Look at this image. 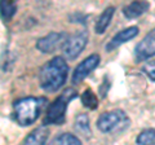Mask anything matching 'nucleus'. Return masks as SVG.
Instances as JSON below:
<instances>
[{
	"label": "nucleus",
	"mask_w": 155,
	"mask_h": 145,
	"mask_svg": "<svg viewBox=\"0 0 155 145\" xmlns=\"http://www.w3.org/2000/svg\"><path fill=\"white\" fill-rule=\"evenodd\" d=\"M109 88H110V80H107V75L104 78V83L102 86L100 87V95H101V97H105L106 93L109 92Z\"/></svg>",
	"instance_id": "nucleus-19"
},
{
	"label": "nucleus",
	"mask_w": 155,
	"mask_h": 145,
	"mask_svg": "<svg viewBox=\"0 0 155 145\" xmlns=\"http://www.w3.org/2000/svg\"><path fill=\"white\" fill-rule=\"evenodd\" d=\"M75 130L81 135L88 137L91 135V128H89V118L87 114H80L78 115L75 119Z\"/></svg>",
	"instance_id": "nucleus-14"
},
{
	"label": "nucleus",
	"mask_w": 155,
	"mask_h": 145,
	"mask_svg": "<svg viewBox=\"0 0 155 145\" xmlns=\"http://www.w3.org/2000/svg\"><path fill=\"white\" fill-rule=\"evenodd\" d=\"M100 60H101L100 55H97V53H93V55H91L87 57V59H84L75 67L74 72H72V83L79 84L80 82H83L87 76L100 65Z\"/></svg>",
	"instance_id": "nucleus-7"
},
{
	"label": "nucleus",
	"mask_w": 155,
	"mask_h": 145,
	"mask_svg": "<svg viewBox=\"0 0 155 145\" xmlns=\"http://www.w3.org/2000/svg\"><path fill=\"white\" fill-rule=\"evenodd\" d=\"M48 137H49V130L47 128V124H44L34 130L25 139V144H45Z\"/></svg>",
	"instance_id": "nucleus-12"
},
{
	"label": "nucleus",
	"mask_w": 155,
	"mask_h": 145,
	"mask_svg": "<svg viewBox=\"0 0 155 145\" xmlns=\"http://www.w3.org/2000/svg\"><path fill=\"white\" fill-rule=\"evenodd\" d=\"M115 13V8L114 7H107L105 11L101 13V16L98 17V20L96 22V26H94V31L96 34H104L106 31V29L109 27L111 20H113V16Z\"/></svg>",
	"instance_id": "nucleus-11"
},
{
	"label": "nucleus",
	"mask_w": 155,
	"mask_h": 145,
	"mask_svg": "<svg viewBox=\"0 0 155 145\" xmlns=\"http://www.w3.org/2000/svg\"><path fill=\"white\" fill-rule=\"evenodd\" d=\"M80 100L85 108H88L91 110H96L97 106H98V99L94 95V92L91 88H87L80 96Z\"/></svg>",
	"instance_id": "nucleus-13"
},
{
	"label": "nucleus",
	"mask_w": 155,
	"mask_h": 145,
	"mask_svg": "<svg viewBox=\"0 0 155 145\" xmlns=\"http://www.w3.org/2000/svg\"><path fill=\"white\" fill-rule=\"evenodd\" d=\"M137 34H138L137 26H130V27L124 29L122 31H119L118 34H115V35L111 38V40L106 44V51L107 52L114 51L115 48L120 47L122 44H124V43H127L128 40L133 39L134 36H137Z\"/></svg>",
	"instance_id": "nucleus-9"
},
{
	"label": "nucleus",
	"mask_w": 155,
	"mask_h": 145,
	"mask_svg": "<svg viewBox=\"0 0 155 145\" xmlns=\"http://www.w3.org/2000/svg\"><path fill=\"white\" fill-rule=\"evenodd\" d=\"M66 38V34L64 32H51L43 38H39L36 40L35 47L41 53H52L56 51V48L62 47Z\"/></svg>",
	"instance_id": "nucleus-8"
},
{
	"label": "nucleus",
	"mask_w": 155,
	"mask_h": 145,
	"mask_svg": "<svg viewBox=\"0 0 155 145\" xmlns=\"http://www.w3.org/2000/svg\"><path fill=\"white\" fill-rule=\"evenodd\" d=\"M47 103L44 97H23L17 100L13 104V112L14 119L19 126H30L39 118L43 108Z\"/></svg>",
	"instance_id": "nucleus-2"
},
{
	"label": "nucleus",
	"mask_w": 155,
	"mask_h": 145,
	"mask_svg": "<svg viewBox=\"0 0 155 145\" xmlns=\"http://www.w3.org/2000/svg\"><path fill=\"white\" fill-rule=\"evenodd\" d=\"M78 96L76 91L74 88H67L62 92L53 103L48 106L44 124H57L61 126L66 120V110L69 106L70 101L74 100Z\"/></svg>",
	"instance_id": "nucleus-3"
},
{
	"label": "nucleus",
	"mask_w": 155,
	"mask_h": 145,
	"mask_svg": "<svg viewBox=\"0 0 155 145\" xmlns=\"http://www.w3.org/2000/svg\"><path fill=\"white\" fill-rule=\"evenodd\" d=\"M96 124L102 133H116L124 131L130 124V119L123 110H111L101 114Z\"/></svg>",
	"instance_id": "nucleus-4"
},
{
	"label": "nucleus",
	"mask_w": 155,
	"mask_h": 145,
	"mask_svg": "<svg viewBox=\"0 0 155 145\" xmlns=\"http://www.w3.org/2000/svg\"><path fill=\"white\" fill-rule=\"evenodd\" d=\"M67 72H69V65L64 57H53L40 69L39 72L40 87L45 92H57L65 86Z\"/></svg>",
	"instance_id": "nucleus-1"
},
{
	"label": "nucleus",
	"mask_w": 155,
	"mask_h": 145,
	"mask_svg": "<svg viewBox=\"0 0 155 145\" xmlns=\"http://www.w3.org/2000/svg\"><path fill=\"white\" fill-rule=\"evenodd\" d=\"M142 71L147 75V78H149L150 80L155 82V61L149 62V64L145 65V66L142 67Z\"/></svg>",
	"instance_id": "nucleus-18"
},
{
	"label": "nucleus",
	"mask_w": 155,
	"mask_h": 145,
	"mask_svg": "<svg viewBox=\"0 0 155 145\" xmlns=\"http://www.w3.org/2000/svg\"><path fill=\"white\" fill-rule=\"evenodd\" d=\"M136 143L141 145H155V130L146 128L141 131V133L136 139Z\"/></svg>",
	"instance_id": "nucleus-16"
},
{
	"label": "nucleus",
	"mask_w": 155,
	"mask_h": 145,
	"mask_svg": "<svg viewBox=\"0 0 155 145\" xmlns=\"http://www.w3.org/2000/svg\"><path fill=\"white\" fill-rule=\"evenodd\" d=\"M52 143L53 144H61V145H66V144H69V145H80L81 144L79 137L75 136V135H72V133H69V132L61 133L60 136L56 137Z\"/></svg>",
	"instance_id": "nucleus-17"
},
{
	"label": "nucleus",
	"mask_w": 155,
	"mask_h": 145,
	"mask_svg": "<svg viewBox=\"0 0 155 145\" xmlns=\"http://www.w3.org/2000/svg\"><path fill=\"white\" fill-rule=\"evenodd\" d=\"M87 43H88V34H87V31H84V30L67 36L65 43L62 44L64 56L67 60H75L76 57L83 52Z\"/></svg>",
	"instance_id": "nucleus-5"
},
{
	"label": "nucleus",
	"mask_w": 155,
	"mask_h": 145,
	"mask_svg": "<svg viewBox=\"0 0 155 145\" xmlns=\"http://www.w3.org/2000/svg\"><path fill=\"white\" fill-rule=\"evenodd\" d=\"M149 8H150V3L147 0H133L130 4L123 8V14L128 20H133V18L141 17L143 13L147 12Z\"/></svg>",
	"instance_id": "nucleus-10"
},
{
	"label": "nucleus",
	"mask_w": 155,
	"mask_h": 145,
	"mask_svg": "<svg viewBox=\"0 0 155 145\" xmlns=\"http://www.w3.org/2000/svg\"><path fill=\"white\" fill-rule=\"evenodd\" d=\"M17 7L13 0H2V18L4 21L12 20V17L16 14Z\"/></svg>",
	"instance_id": "nucleus-15"
},
{
	"label": "nucleus",
	"mask_w": 155,
	"mask_h": 145,
	"mask_svg": "<svg viewBox=\"0 0 155 145\" xmlns=\"http://www.w3.org/2000/svg\"><path fill=\"white\" fill-rule=\"evenodd\" d=\"M155 56V29L149 31L134 48V59L137 62L146 61Z\"/></svg>",
	"instance_id": "nucleus-6"
}]
</instances>
